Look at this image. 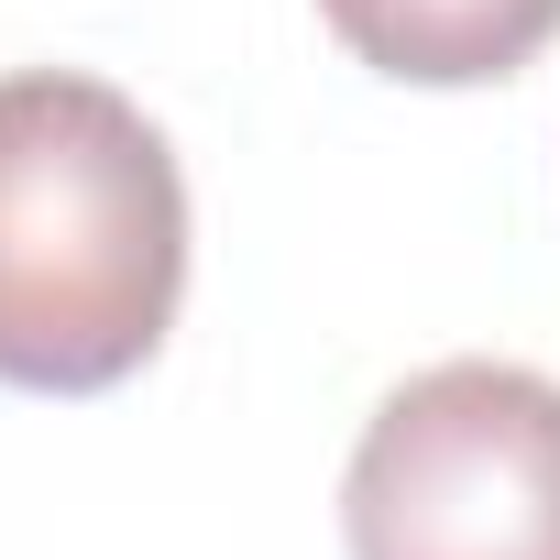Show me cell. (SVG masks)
<instances>
[{
    "label": "cell",
    "mask_w": 560,
    "mask_h": 560,
    "mask_svg": "<svg viewBox=\"0 0 560 560\" xmlns=\"http://www.w3.org/2000/svg\"><path fill=\"white\" fill-rule=\"evenodd\" d=\"M187 298V176L165 132L78 67L0 78V385L110 396Z\"/></svg>",
    "instance_id": "6da1fadb"
},
{
    "label": "cell",
    "mask_w": 560,
    "mask_h": 560,
    "mask_svg": "<svg viewBox=\"0 0 560 560\" xmlns=\"http://www.w3.org/2000/svg\"><path fill=\"white\" fill-rule=\"evenodd\" d=\"M352 560H560V385L527 363L407 374L341 472Z\"/></svg>",
    "instance_id": "7a4b0ae2"
},
{
    "label": "cell",
    "mask_w": 560,
    "mask_h": 560,
    "mask_svg": "<svg viewBox=\"0 0 560 560\" xmlns=\"http://www.w3.org/2000/svg\"><path fill=\"white\" fill-rule=\"evenodd\" d=\"M319 23L396 89H494L560 34V0H319Z\"/></svg>",
    "instance_id": "3957f363"
}]
</instances>
